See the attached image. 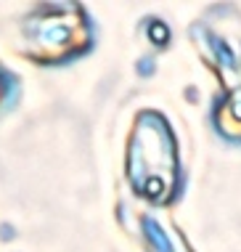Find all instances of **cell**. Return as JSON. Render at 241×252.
<instances>
[{"label": "cell", "instance_id": "1", "mask_svg": "<svg viewBox=\"0 0 241 252\" xmlns=\"http://www.w3.org/2000/svg\"><path fill=\"white\" fill-rule=\"evenodd\" d=\"M27 35L32 53L43 61L64 59L88 45L85 22L72 5H53L45 8V13H34L27 22Z\"/></svg>", "mask_w": 241, "mask_h": 252}, {"label": "cell", "instance_id": "2", "mask_svg": "<svg viewBox=\"0 0 241 252\" xmlns=\"http://www.w3.org/2000/svg\"><path fill=\"white\" fill-rule=\"evenodd\" d=\"M5 91H8V77H5L3 72H0V101H3V96H5Z\"/></svg>", "mask_w": 241, "mask_h": 252}]
</instances>
